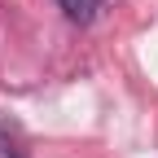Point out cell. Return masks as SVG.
I'll return each instance as SVG.
<instances>
[{
	"mask_svg": "<svg viewBox=\"0 0 158 158\" xmlns=\"http://www.w3.org/2000/svg\"><path fill=\"white\" fill-rule=\"evenodd\" d=\"M62 5V13L70 18V22H79V27H88L97 13H101V0H57Z\"/></svg>",
	"mask_w": 158,
	"mask_h": 158,
	"instance_id": "cell-1",
	"label": "cell"
},
{
	"mask_svg": "<svg viewBox=\"0 0 158 158\" xmlns=\"http://www.w3.org/2000/svg\"><path fill=\"white\" fill-rule=\"evenodd\" d=\"M0 158H27V149L9 136V127H0Z\"/></svg>",
	"mask_w": 158,
	"mask_h": 158,
	"instance_id": "cell-2",
	"label": "cell"
}]
</instances>
